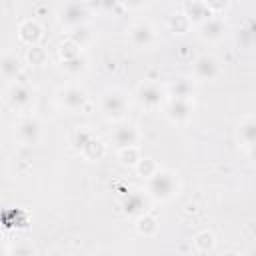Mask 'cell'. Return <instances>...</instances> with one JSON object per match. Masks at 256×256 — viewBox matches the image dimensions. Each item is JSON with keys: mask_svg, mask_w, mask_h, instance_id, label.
I'll use <instances>...</instances> for the list:
<instances>
[{"mask_svg": "<svg viewBox=\"0 0 256 256\" xmlns=\"http://www.w3.org/2000/svg\"><path fill=\"white\" fill-rule=\"evenodd\" d=\"M176 188H178V182H176L174 174H170V172H162V170H160V172H154V174L150 176L148 192H150L154 198H158V200H166V198L174 196Z\"/></svg>", "mask_w": 256, "mask_h": 256, "instance_id": "cell-1", "label": "cell"}, {"mask_svg": "<svg viewBox=\"0 0 256 256\" xmlns=\"http://www.w3.org/2000/svg\"><path fill=\"white\" fill-rule=\"evenodd\" d=\"M102 112L108 118H122L126 112V98L124 94H120L118 90L106 92L102 96Z\"/></svg>", "mask_w": 256, "mask_h": 256, "instance_id": "cell-2", "label": "cell"}, {"mask_svg": "<svg viewBox=\"0 0 256 256\" xmlns=\"http://www.w3.org/2000/svg\"><path fill=\"white\" fill-rule=\"evenodd\" d=\"M60 102L68 110H78L86 102V92L82 88H78V86H68V88L60 90Z\"/></svg>", "mask_w": 256, "mask_h": 256, "instance_id": "cell-3", "label": "cell"}, {"mask_svg": "<svg viewBox=\"0 0 256 256\" xmlns=\"http://www.w3.org/2000/svg\"><path fill=\"white\" fill-rule=\"evenodd\" d=\"M194 74L200 80H212L218 76V62L212 56H200L194 62Z\"/></svg>", "mask_w": 256, "mask_h": 256, "instance_id": "cell-4", "label": "cell"}, {"mask_svg": "<svg viewBox=\"0 0 256 256\" xmlns=\"http://www.w3.org/2000/svg\"><path fill=\"white\" fill-rule=\"evenodd\" d=\"M166 112H168V116H170L172 120L182 122V120H186V118L192 114V106H190L188 98H178V96H172V100H170V104H168Z\"/></svg>", "mask_w": 256, "mask_h": 256, "instance_id": "cell-5", "label": "cell"}, {"mask_svg": "<svg viewBox=\"0 0 256 256\" xmlns=\"http://www.w3.org/2000/svg\"><path fill=\"white\" fill-rule=\"evenodd\" d=\"M86 18V8L80 2H70L62 10V22L68 26H80Z\"/></svg>", "mask_w": 256, "mask_h": 256, "instance_id": "cell-6", "label": "cell"}, {"mask_svg": "<svg viewBox=\"0 0 256 256\" xmlns=\"http://www.w3.org/2000/svg\"><path fill=\"white\" fill-rule=\"evenodd\" d=\"M18 136L22 142L26 144H36L38 136H40V124L34 118H26L18 124Z\"/></svg>", "mask_w": 256, "mask_h": 256, "instance_id": "cell-7", "label": "cell"}, {"mask_svg": "<svg viewBox=\"0 0 256 256\" xmlns=\"http://www.w3.org/2000/svg\"><path fill=\"white\" fill-rule=\"evenodd\" d=\"M136 140H138V132L132 124H124V126H118L114 130V142L120 148H134Z\"/></svg>", "mask_w": 256, "mask_h": 256, "instance_id": "cell-8", "label": "cell"}, {"mask_svg": "<svg viewBox=\"0 0 256 256\" xmlns=\"http://www.w3.org/2000/svg\"><path fill=\"white\" fill-rule=\"evenodd\" d=\"M138 98H140V102H142L144 106L154 108V106H158L160 100H162V90H160L158 86H154V84H144V86H140Z\"/></svg>", "mask_w": 256, "mask_h": 256, "instance_id": "cell-9", "label": "cell"}, {"mask_svg": "<svg viewBox=\"0 0 256 256\" xmlns=\"http://www.w3.org/2000/svg\"><path fill=\"white\" fill-rule=\"evenodd\" d=\"M130 40L136 48H146L152 42V28L148 24H136L130 30Z\"/></svg>", "mask_w": 256, "mask_h": 256, "instance_id": "cell-10", "label": "cell"}, {"mask_svg": "<svg viewBox=\"0 0 256 256\" xmlns=\"http://www.w3.org/2000/svg\"><path fill=\"white\" fill-rule=\"evenodd\" d=\"M222 34H224V24H222L220 20H216V18L204 20V24H202V36H204V38H208V40H218Z\"/></svg>", "mask_w": 256, "mask_h": 256, "instance_id": "cell-11", "label": "cell"}, {"mask_svg": "<svg viewBox=\"0 0 256 256\" xmlns=\"http://www.w3.org/2000/svg\"><path fill=\"white\" fill-rule=\"evenodd\" d=\"M124 212L126 214H130V216H134V214H140L142 212V208H144V198H142V194H138V192H130L126 198H124Z\"/></svg>", "mask_w": 256, "mask_h": 256, "instance_id": "cell-12", "label": "cell"}, {"mask_svg": "<svg viewBox=\"0 0 256 256\" xmlns=\"http://www.w3.org/2000/svg\"><path fill=\"white\" fill-rule=\"evenodd\" d=\"M18 70H20L18 58L14 54H4V58H2V74H4V78H8V80L16 78Z\"/></svg>", "mask_w": 256, "mask_h": 256, "instance_id": "cell-13", "label": "cell"}, {"mask_svg": "<svg viewBox=\"0 0 256 256\" xmlns=\"http://www.w3.org/2000/svg\"><path fill=\"white\" fill-rule=\"evenodd\" d=\"M20 38L26 40V42H36L40 38V26L36 22H26L22 28H20Z\"/></svg>", "mask_w": 256, "mask_h": 256, "instance_id": "cell-14", "label": "cell"}, {"mask_svg": "<svg viewBox=\"0 0 256 256\" xmlns=\"http://www.w3.org/2000/svg\"><path fill=\"white\" fill-rule=\"evenodd\" d=\"M240 136L244 142H248L250 146L256 144V120H246L242 126H240Z\"/></svg>", "mask_w": 256, "mask_h": 256, "instance_id": "cell-15", "label": "cell"}, {"mask_svg": "<svg viewBox=\"0 0 256 256\" xmlns=\"http://www.w3.org/2000/svg\"><path fill=\"white\" fill-rule=\"evenodd\" d=\"M12 102H14L16 106H22V104L30 102V90L24 88V86H16V88L12 90Z\"/></svg>", "mask_w": 256, "mask_h": 256, "instance_id": "cell-16", "label": "cell"}, {"mask_svg": "<svg viewBox=\"0 0 256 256\" xmlns=\"http://www.w3.org/2000/svg\"><path fill=\"white\" fill-rule=\"evenodd\" d=\"M190 90H192V86L186 82V80H176V84L172 86V94L174 96H178V98H188L190 96Z\"/></svg>", "mask_w": 256, "mask_h": 256, "instance_id": "cell-17", "label": "cell"}, {"mask_svg": "<svg viewBox=\"0 0 256 256\" xmlns=\"http://www.w3.org/2000/svg\"><path fill=\"white\" fill-rule=\"evenodd\" d=\"M140 232H144V234H152L154 230H156V220L154 218H150V216H144L142 220H140Z\"/></svg>", "mask_w": 256, "mask_h": 256, "instance_id": "cell-18", "label": "cell"}, {"mask_svg": "<svg viewBox=\"0 0 256 256\" xmlns=\"http://www.w3.org/2000/svg\"><path fill=\"white\" fill-rule=\"evenodd\" d=\"M202 2L208 6V10H222L228 4V0H202Z\"/></svg>", "mask_w": 256, "mask_h": 256, "instance_id": "cell-19", "label": "cell"}, {"mask_svg": "<svg viewBox=\"0 0 256 256\" xmlns=\"http://www.w3.org/2000/svg\"><path fill=\"white\" fill-rule=\"evenodd\" d=\"M152 168H154V162H152V160H142V162H140V172H144L146 176H152V174H154Z\"/></svg>", "mask_w": 256, "mask_h": 256, "instance_id": "cell-20", "label": "cell"}, {"mask_svg": "<svg viewBox=\"0 0 256 256\" xmlns=\"http://www.w3.org/2000/svg\"><path fill=\"white\" fill-rule=\"evenodd\" d=\"M128 8H140V6H144V2L146 0H122Z\"/></svg>", "mask_w": 256, "mask_h": 256, "instance_id": "cell-21", "label": "cell"}, {"mask_svg": "<svg viewBox=\"0 0 256 256\" xmlns=\"http://www.w3.org/2000/svg\"><path fill=\"white\" fill-rule=\"evenodd\" d=\"M252 158H256V144L252 146Z\"/></svg>", "mask_w": 256, "mask_h": 256, "instance_id": "cell-22", "label": "cell"}]
</instances>
